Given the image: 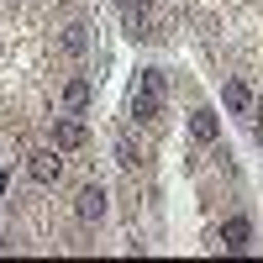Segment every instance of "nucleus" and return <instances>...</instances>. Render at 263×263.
Returning <instances> with one entry per match:
<instances>
[{"label":"nucleus","mask_w":263,"mask_h":263,"mask_svg":"<svg viewBox=\"0 0 263 263\" xmlns=\"http://www.w3.org/2000/svg\"><path fill=\"white\" fill-rule=\"evenodd\" d=\"M84 142H90V132H84L79 116H58V121H53V147H58V153H79Z\"/></svg>","instance_id":"nucleus-2"},{"label":"nucleus","mask_w":263,"mask_h":263,"mask_svg":"<svg viewBox=\"0 0 263 263\" xmlns=\"http://www.w3.org/2000/svg\"><path fill=\"white\" fill-rule=\"evenodd\" d=\"M121 21H126V32L137 37V42L163 37V32H158V21H153V0H121Z\"/></svg>","instance_id":"nucleus-1"},{"label":"nucleus","mask_w":263,"mask_h":263,"mask_svg":"<svg viewBox=\"0 0 263 263\" xmlns=\"http://www.w3.org/2000/svg\"><path fill=\"white\" fill-rule=\"evenodd\" d=\"M158 105H163V90H153V84L137 79V90H132V116L137 121H158Z\"/></svg>","instance_id":"nucleus-6"},{"label":"nucleus","mask_w":263,"mask_h":263,"mask_svg":"<svg viewBox=\"0 0 263 263\" xmlns=\"http://www.w3.org/2000/svg\"><path fill=\"white\" fill-rule=\"evenodd\" d=\"M63 111H69V116H84V111H90V79H69V84H63Z\"/></svg>","instance_id":"nucleus-8"},{"label":"nucleus","mask_w":263,"mask_h":263,"mask_svg":"<svg viewBox=\"0 0 263 263\" xmlns=\"http://www.w3.org/2000/svg\"><path fill=\"white\" fill-rule=\"evenodd\" d=\"M74 211H79V221H100V216H105V190L100 184H84L79 200H74Z\"/></svg>","instance_id":"nucleus-7"},{"label":"nucleus","mask_w":263,"mask_h":263,"mask_svg":"<svg viewBox=\"0 0 263 263\" xmlns=\"http://www.w3.org/2000/svg\"><path fill=\"white\" fill-rule=\"evenodd\" d=\"M63 53H69V58H84V53H90V27H79V21H74V27L63 32Z\"/></svg>","instance_id":"nucleus-10"},{"label":"nucleus","mask_w":263,"mask_h":263,"mask_svg":"<svg viewBox=\"0 0 263 263\" xmlns=\"http://www.w3.org/2000/svg\"><path fill=\"white\" fill-rule=\"evenodd\" d=\"M27 174H32L37 184H58V174H63V153H58V147L32 153V158H27Z\"/></svg>","instance_id":"nucleus-3"},{"label":"nucleus","mask_w":263,"mask_h":263,"mask_svg":"<svg viewBox=\"0 0 263 263\" xmlns=\"http://www.w3.org/2000/svg\"><path fill=\"white\" fill-rule=\"evenodd\" d=\"M248 242H253V221L248 216H227L221 221V248L227 253H248Z\"/></svg>","instance_id":"nucleus-5"},{"label":"nucleus","mask_w":263,"mask_h":263,"mask_svg":"<svg viewBox=\"0 0 263 263\" xmlns=\"http://www.w3.org/2000/svg\"><path fill=\"white\" fill-rule=\"evenodd\" d=\"M253 116H258V121H253V137H258V147H263V105H253Z\"/></svg>","instance_id":"nucleus-11"},{"label":"nucleus","mask_w":263,"mask_h":263,"mask_svg":"<svg viewBox=\"0 0 263 263\" xmlns=\"http://www.w3.org/2000/svg\"><path fill=\"white\" fill-rule=\"evenodd\" d=\"M221 105H227L232 116H253L258 100H253V90H248V79H227V84H221Z\"/></svg>","instance_id":"nucleus-4"},{"label":"nucleus","mask_w":263,"mask_h":263,"mask_svg":"<svg viewBox=\"0 0 263 263\" xmlns=\"http://www.w3.org/2000/svg\"><path fill=\"white\" fill-rule=\"evenodd\" d=\"M190 137L200 142V147H211L216 137H221V121H216V111H195V116H190Z\"/></svg>","instance_id":"nucleus-9"}]
</instances>
